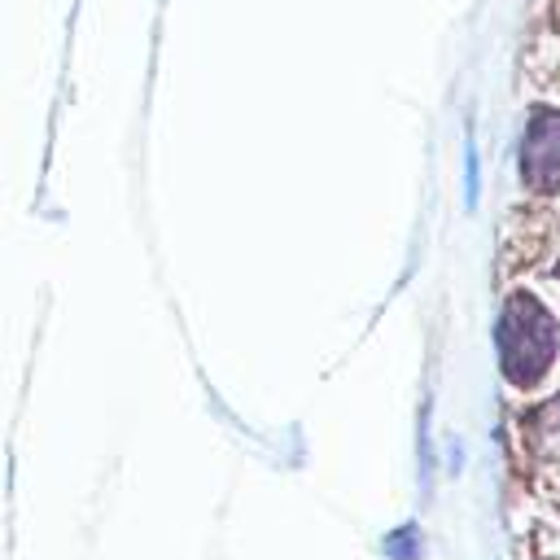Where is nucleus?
Returning <instances> with one entry per match:
<instances>
[{"label":"nucleus","instance_id":"obj_1","mask_svg":"<svg viewBox=\"0 0 560 560\" xmlns=\"http://www.w3.org/2000/svg\"><path fill=\"white\" fill-rule=\"evenodd\" d=\"M499 368L512 385H534L556 354V324L534 298H508L499 315Z\"/></svg>","mask_w":560,"mask_h":560},{"label":"nucleus","instance_id":"obj_2","mask_svg":"<svg viewBox=\"0 0 560 560\" xmlns=\"http://www.w3.org/2000/svg\"><path fill=\"white\" fill-rule=\"evenodd\" d=\"M521 171H525V184L538 192L560 188V114L556 109H534L521 140Z\"/></svg>","mask_w":560,"mask_h":560},{"label":"nucleus","instance_id":"obj_3","mask_svg":"<svg viewBox=\"0 0 560 560\" xmlns=\"http://www.w3.org/2000/svg\"><path fill=\"white\" fill-rule=\"evenodd\" d=\"M534 438H538V451L560 464V398L534 416Z\"/></svg>","mask_w":560,"mask_h":560}]
</instances>
